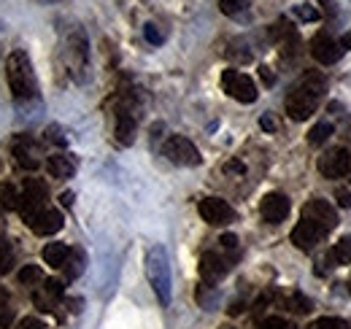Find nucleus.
Listing matches in <instances>:
<instances>
[{"label": "nucleus", "instance_id": "nucleus-1", "mask_svg": "<svg viewBox=\"0 0 351 329\" xmlns=\"http://www.w3.org/2000/svg\"><path fill=\"white\" fill-rule=\"evenodd\" d=\"M327 92V79L322 73H306L300 82L292 86L289 97H287V114L295 122H306L308 117L316 111L319 100Z\"/></svg>", "mask_w": 351, "mask_h": 329}, {"label": "nucleus", "instance_id": "nucleus-2", "mask_svg": "<svg viewBox=\"0 0 351 329\" xmlns=\"http://www.w3.org/2000/svg\"><path fill=\"white\" fill-rule=\"evenodd\" d=\"M5 82L8 89L16 100H30L38 95V84H36V73H33V62L30 57L16 49L8 60H5Z\"/></svg>", "mask_w": 351, "mask_h": 329}, {"label": "nucleus", "instance_id": "nucleus-3", "mask_svg": "<svg viewBox=\"0 0 351 329\" xmlns=\"http://www.w3.org/2000/svg\"><path fill=\"white\" fill-rule=\"evenodd\" d=\"M146 276L160 305H171V262L165 246H152L146 254Z\"/></svg>", "mask_w": 351, "mask_h": 329}, {"label": "nucleus", "instance_id": "nucleus-4", "mask_svg": "<svg viewBox=\"0 0 351 329\" xmlns=\"http://www.w3.org/2000/svg\"><path fill=\"white\" fill-rule=\"evenodd\" d=\"M138 97L132 92H125L117 103V141L130 146L132 135H135V127H138Z\"/></svg>", "mask_w": 351, "mask_h": 329}, {"label": "nucleus", "instance_id": "nucleus-5", "mask_svg": "<svg viewBox=\"0 0 351 329\" xmlns=\"http://www.w3.org/2000/svg\"><path fill=\"white\" fill-rule=\"evenodd\" d=\"M44 208H46V184L38 181V178H27L25 186H22V195H19V206H16V210L25 219V224L30 219H36Z\"/></svg>", "mask_w": 351, "mask_h": 329}, {"label": "nucleus", "instance_id": "nucleus-6", "mask_svg": "<svg viewBox=\"0 0 351 329\" xmlns=\"http://www.w3.org/2000/svg\"><path fill=\"white\" fill-rule=\"evenodd\" d=\"M221 89H224L232 100H238V103H254V100L260 97L254 79L246 76V73H241V71H232V68L221 73Z\"/></svg>", "mask_w": 351, "mask_h": 329}, {"label": "nucleus", "instance_id": "nucleus-7", "mask_svg": "<svg viewBox=\"0 0 351 329\" xmlns=\"http://www.w3.org/2000/svg\"><path fill=\"white\" fill-rule=\"evenodd\" d=\"M162 154L173 164H184V167H195V164L203 162L197 146L189 138H184V135H171L165 141V146H162Z\"/></svg>", "mask_w": 351, "mask_h": 329}, {"label": "nucleus", "instance_id": "nucleus-8", "mask_svg": "<svg viewBox=\"0 0 351 329\" xmlns=\"http://www.w3.org/2000/svg\"><path fill=\"white\" fill-rule=\"evenodd\" d=\"M319 173H322L324 178H330V181L349 175V173H351V154H349V149H341V146L330 149V151H327V154L319 160Z\"/></svg>", "mask_w": 351, "mask_h": 329}, {"label": "nucleus", "instance_id": "nucleus-9", "mask_svg": "<svg viewBox=\"0 0 351 329\" xmlns=\"http://www.w3.org/2000/svg\"><path fill=\"white\" fill-rule=\"evenodd\" d=\"M197 210H200L203 221H208V224H214V227L230 224V221L235 219V210H232V206H230L227 200H221V197H206V200H200Z\"/></svg>", "mask_w": 351, "mask_h": 329}, {"label": "nucleus", "instance_id": "nucleus-10", "mask_svg": "<svg viewBox=\"0 0 351 329\" xmlns=\"http://www.w3.org/2000/svg\"><path fill=\"white\" fill-rule=\"evenodd\" d=\"M327 235H330V232H327V230H322L316 221H311V219H300V221H298V227L292 230V243L300 248V251H311L319 241H324Z\"/></svg>", "mask_w": 351, "mask_h": 329}, {"label": "nucleus", "instance_id": "nucleus-11", "mask_svg": "<svg viewBox=\"0 0 351 329\" xmlns=\"http://www.w3.org/2000/svg\"><path fill=\"white\" fill-rule=\"evenodd\" d=\"M303 219L316 221V224H319L322 230H327V232H332L335 224H338V213H335V208L330 206L327 200H322V197H313V200L303 208Z\"/></svg>", "mask_w": 351, "mask_h": 329}, {"label": "nucleus", "instance_id": "nucleus-12", "mask_svg": "<svg viewBox=\"0 0 351 329\" xmlns=\"http://www.w3.org/2000/svg\"><path fill=\"white\" fill-rule=\"evenodd\" d=\"M65 57H68V65H71V73H82L87 68V36L82 30H73L71 38L65 43Z\"/></svg>", "mask_w": 351, "mask_h": 329}, {"label": "nucleus", "instance_id": "nucleus-13", "mask_svg": "<svg viewBox=\"0 0 351 329\" xmlns=\"http://www.w3.org/2000/svg\"><path fill=\"white\" fill-rule=\"evenodd\" d=\"M289 197L287 195H281V192H270V195H265L263 206H260V213H263V219L267 224H281L287 216H289Z\"/></svg>", "mask_w": 351, "mask_h": 329}, {"label": "nucleus", "instance_id": "nucleus-14", "mask_svg": "<svg viewBox=\"0 0 351 329\" xmlns=\"http://www.w3.org/2000/svg\"><path fill=\"white\" fill-rule=\"evenodd\" d=\"M230 270V259L221 256L219 251H206L200 259V276L206 284H217L221 276Z\"/></svg>", "mask_w": 351, "mask_h": 329}, {"label": "nucleus", "instance_id": "nucleus-15", "mask_svg": "<svg viewBox=\"0 0 351 329\" xmlns=\"http://www.w3.org/2000/svg\"><path fill=\"white\" fill-rule=\"evenodd\" d=\"M311 54H313L316 62H322V65H332V62H338L341 49H338V41L330 38V33H319V36L311 41Z\"/></svg>", "mask_w": 351, "mask_h": 329}, {"label": "nucleus", "instance_id": "nucleus-16", "mask_svg": "<svg viewBox=\"0 0 351 329\" xmlns=\"http://www.w3.org/2000/svg\"><path fill=\"white\" fill-rule=\"evenodd\" d=\"M62 224H65V219H62V213L54 210V208H44L36 219L27 221V227H30L36 235H54V232L62 230Z\"/></svg>", "mask_w": 351, "mask_h": 329}, {"label": "nucleus", "instance_id": "nucleus-17", "mask_svg": "<svg viewBox=\"0 0 351 329\" xmlns=\"http://www.w3.org/2000/svg\"><path fill=\"white\" fill-rule=\"evenodd\" d=\"M46 170L51 173V178H71L76 173V160L68 154H51L46 162Z\"/></svg>", "mask_w": 351, "mask_h": 329}, {"label": "nucleus", "instance_id": "nucleus-18", "mask_svg": "<svg viewBox=\"0 0 351 329\" xmlns=\"http://www.w3.org/2000/svg\"><path fill=\"white\" fill-rule=\"evenodd\" d=\"M71 254H73V248L65 246V243H49L44 248V262L51 265V267H65L68 259H71Z\"/></svg>", "mask_w": 351, "mask_h": 329}, {"label": "nucleus", "instance_id": "nucleus-19", "mask_svg": "<svg viewBox=\"0 0 351 329\" xmlns=\"http://www.w3.org/2000/svg\"><path fill=\"white\" fill-rule=\"evenodd\" d=\"M14 157H16L19 167H25V170H36L38 167V157H36V151H33V146L27 141H16Z\"/></svg>", "mask_w": 351, "mask_h": 329}, {"label": "nucleus", "instance_id": "nucleus-20", "mask_svg": "<svg viewBox=\"0 0 351 329\" xmlns=\"http://www.w3.org/2000/svg\"><path fill=\"white\" fill-rule=\"evenodd\" d=\"M330 259H332L335 265H351V235L341 238V241L332 246V251H330Z\"/></svg>", "mask_w": 351, "mask_h": 329}, {"label": "nucleus", "instance_id": "nucleus-21", "mask_svg": "<svg viewBox=\"0 0 351 329\" xmlns=\"http://www.w3.org/2000/svg\"><path fill=\"white\" fill-rule=\"evenodd\" d=\"M16 206H19V192H16V186L8 184V181H3V184H0V208H3V210H16Z\"/></svg>", "mask_w": 351, "mask_h": 329}, {"label": "nucleus", "instance_id": "nucleus-22", "mask_svg": "<svg viewBox=\"0 0 351 329\" xmlns=\"http://www.w3.org/2000/svg\"><path fill=\"white\" fill-rule=\"evenodd\" d=\"M330 135H332V124L319 122L313 130H311V132H308V143H311V146H322V143H324Z\"/></svg>", "mask_w": 351, "mask_h": 329}, {"label": "nucleus", "instance_id": "nucleus-23", "mask_svg": "<svg viewBox=\"0 0 351 329\" xmlns=\"http://www.w3.org/2000/svg\"><path fill=\"white\" fill-rule=\"evenodd\" d=\"M14 319V308H11V300L5 294V289H0V329H5Z\"/></svg>", "mask_w": 351, "mask_h": 329}, {"label": "nucleus", "instance_id": "nucleus-24", "mask_svg": "<svg viewBox=\"0 0 351 329\" xmlns=\"http://www.w3.org/2000/svg\"><path fill=\"white\" fill-rule=\"evenodd\" d=\"M219 8L221 14H227V16H238V14H243L249 8V0H219Z\"/></svg>", "mask_w": 351, "mask_h": 329}, {"label": "nucleus", "instance_id": "nucleus-25", "mask_svg": "<svg viewBox=\"0 0 351 329\" xmlns=\"http://www.w3.org/2000/svg\"><path fill=\"white\" fill-rule=\"evenodd\" d=\"M65 267H68V278H79V276H82V270H84V256H82L79 251H73Z\"/></svg>", "mask_w": 351, "mask_h": 329}, {"label": "nucleus", "instance_id": "nucleus-26", "mask_svg": "<svg viewBox=\"0 0 351 329\" xmlns=\"http://www.w3.org/2000/svg\"><path fill=\"white\" fill-rule=\"evenodd\" d=\"M313 329H351L349 321H343V319H332V316H324V319H319Z\"/></svg>", "mask_w": 351, "mask_h": 329}, {"label": "nucleus", "instance_id": "nucleus-27", "mask_svg": "<svg viewBox=\"0 0 351 329\" xmlns=\"http://www.w3.org/2000/svg\"><path fill=\"white\" fill-rule=\"evenodd\" d=\"M260 329H295V324H289L281 316H267L265 321H260Z\"/></svg>", "mask_w": 351, "mask_h": 329}, {"label": "nucleus", "instance_id": "nucleus-28", "mask_svg": "<svg viewBox=\"0 0 351 329\" xmlns=\"http://www.w3.org/2000/svg\"><path fill=\"white\" fill-rule=\"evenodd\" d=\"M19 281L22 284H36V281H41V270L36 265H27V267L19 270Z\"/></svg>", "mask_w": 351, "mask_h": 329}, {"label": "nucleus", "instance_id": "nucleus-29", "mask_svg": "<svg viewBox=\"0 0 351 329\" xmlns=\"http://www.w3.org/2000/svg\"><path fill=\"white\" fill-rule=\"evenodd\" d=\"M11 267V243L0 235V273H5Z\"/></svg>", "mask_w": 351, "mask_h": 329}, {"label": "nucleus", "instance_id": "nucleus-30", "mask_svg": "<svg viewBox=\"0 0 351 329\" xmlns=\"http://www.w3.org/2000/svg\"><path fill=\"white\" fill-rule=\"evenodd\" d=\"M295 16L303 19V22H316V19H319V11L303 3V5H295Z\"/></svg>", "mask_w": 351, "mask_h": 329}, {"label": "nucleus", "instance_id": "nucleus-31", "mask_svg": "<svg viewBox=\"0 0 351 329\" xmlns=\"http://www.w3.org/2000/svg\"><path fill=\"white\" fill-rule=\"evenodd\" d=\"M143 36H146V41L152 43V46H160V43L165 41L162 33L157 30V25H146V27H143Z\"/></svg>", "mask_w": 351, "mask_h": 329}, {"label": "nucleus", "instance_id": "nucleus-32", "mask_svg": "<svg viewBox=\"0 0 351 329\" xmlns=\"http://www.w3.org/2000/svg\"><path fill=\"white\" fill-rule=\"evenodd\" d=\"M289 305H292V310H298V313H308V310H311V302H308L303 294H292Z\"/></svg>", "mask_w": 351, "mask_h": 329}, {"label": "nucleus", "instance_id": "nucleus-33", "mask_svg": "<svg viewBox=\"0 0 351 329\" xmlns=\"http://www.w3.org/2000/svg\"><path fill=\"white\" fill-rule=\"evenodd\" d=\"M46 294L51 300H60L62 297V281H46Z\"/></svg>", "mask_w": 351, "mask_h": 329}, {"label": "nucleus", "instance_id": "nucleus-34", "mask_svg": "<svg viewBox=\"0 0 351 329\" xmlns=\"http://www.w3.org/2000/svg\"><path fill=\"white\" fill-rule=\"evenodd\" d=\"M16 329H46V324L44 321H38V319H22Z\"/></svg>", "mask_w": 351, "mask_h": 329}, {"label": "nucleus", "instance_id": "nucleus-35", "mask_svg": "<svg viewBox=\"0 0 351 329\" xmlns=\"http://www.w3.org/2000/svg\"><path fill=\"white\" fill-rule=\"evenodd\" d=\"M219 243H221V248H227V251H232V248H238V238L227 232V235H221V238H219Z\"/></svg>", "mask_w": 351, "mask_h": 329}, {"label": "nucleus", "instance_id": "nucleus-36", "mask_svg": "<svg viewBox=\"0 0 351 329\" xmlns=\"http://www.w3.org/2000/svg\"><path fill=\"white\" fill-rule=\"evenodd\" d=\"M46 138H49V141H54V143H60V146H65V138L60 135V130H57V127H49V130H46Z\"/></svg>", "mask_w": 351, "mask_h": 329}, {"label": "nucleus", "instance_id": "nucleus-37", "mask_svg": "<svg viewBox=\"0 0 351 329\" xmlns=\"http://www.w3.org/2000/svg\"><path fill=\"white\" fill-rule=\"evenodd\" d=\"M338 206L341 208H351V192H346V189H338Z\"/></svg>", "mask_w": 351, "mask_h": 329}, {"label": "nucleus", "instance_id": "nucleus-38", "mask_svg": "<svg viewBox=\"0 0 351 329\" xmlns=\"http://www.w3.org/2000/svg\"><path fill=\"white\" fill-rule=\"evenodd\" d=\"M338 49H341V54H343V51H349V49H351V33L341 36V41H338Z\"/></svg>", "mask_w": 351, "mask_h": 329}, {"label": "nucleus", "instance_id": "nucleus-39", "mask_svg": "<svg viewBox=\"0 0 351 329\" xmlns=\"http://www.w3.org/2000/svg\"><path fill=\"white\" fill-rule=\"evenodd\" d=\"M260 127H263V130H267V132H273V130H276V122H273L270 117H263V119H260Z\"/></svg>", "mask_w": 351, "mask_h": 329}, {"label": "nucleus", "instance_id": "nucleus-40", "mask_svg": "<svg viewBox=\"0 0 351 329\" xmlns=\"http://www.w3.org/2000/svg\"><path fill=\"white\" fill-rule=\"evenodd\" d=\"M60 200H62V206H65V208H71V206H73V192H65Z\"/></svg>", "mask_w": 351, "mask_h": 329}, {"label": "nucleus", "instance_id": "nucleus-41", "mask_svg": "<svg viewBox=\"0 0 351 329\" xmlns=\"http://www.w3.org/2000/svg\"><path fill=\"white\" fill-rule=\"evenodd\" d=\"M224 170H235V173H243V164H241V162H230L227 167H224Z\"/></svg>", "mask_w": 351, "mask_h": 329}, {"label": "nucleus", "instance_id": "nucleus-42", "mask_svg": "<svg viewBox=\"0 0 351 329\" xmlns=\"http://www.w3.org/2000/svg\"><path fill=\"white\" fill-rule=\"evenodd\" d=\"M260 73H263V79L267 84H273V73H270V71H267V68H260Z\"/></svg>", "mask_w": 351, "mask_h": 329}, {"label": "nucleus", "instance_id": "nucleus-43", "mask_svg": "<svg viewBox=\"0 0 351 329\" xmlns=\"http://www.w3.org/2000/svg\"><path fill=\"white\" fill-rule=\"evenodd\" d=\"M319 3H322V5L327 8V11H332V0H319Z\"/></svg>", "mask_w": 351, "mask_h": 329}]
</instances>
